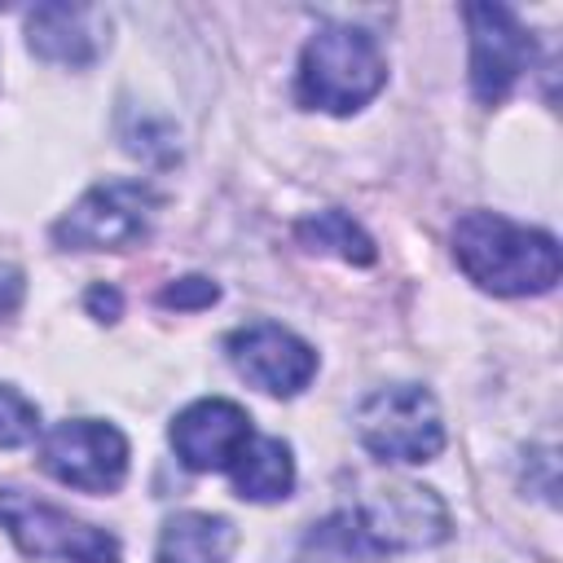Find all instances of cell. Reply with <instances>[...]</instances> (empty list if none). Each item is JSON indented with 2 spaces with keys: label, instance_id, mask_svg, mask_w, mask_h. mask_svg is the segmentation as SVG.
I'll list each match as a JSON object with an SVG mask.
<instances>
[{
  "label": "cell",
  "instance_id": "cell-9",
  "mask_svg": "<svg viewBox=\"0 0 563 563\" xmlns=\"http://www.w3.org/2000/svg\"><path fill=\"white\" fill-rule=\"evenodd\" d=\"M361 537L383 550H422L449 537L444 501L422 484H387L361 501Z\"/></svg>",
  "mask_w": 563,
  "mask_h": 563
},
{
  "label": "cell",
  "instance_id": "cell-18",
  "mask_svg": "<svg viewBox=\"0 0 563 563\" xmlns=\"http://www.w3.org/2000/svg\"><path fill=\"white\" fill-rule=\"evenodd\" d=\"M88 303H92V312H101L106 321L119 312V295H114V290H106V286H97V290L88 295Z\"/></svg>",
  "mask_w": 563,
  "mask_h": 563
},
{
  "label": "cell",
  "instance_id": "cell-5",
  "mask_svg": "<svg viewBox=\"0 0 563 563\" xmlns=\"http://www.w3.org/2000/svg\"><path fill=\"white\" fill-rule=\"evenodd\" d=\"M0 523L31 559L53 563H119V541L106 528H92L62 506L35 501L22 488H0Z\"/></svg>",
  "mask_w": 563,
  "mask_h": 563
},
{
  "label": "cell",
  "instance_id": "cell-17",
  "mask_svg": "<svg viewBox=\"0 0 563 563\" xmlns=\"http://www.w3.org/2000/svg\"><path fill=\"white\" fill-rule=\"evenodd\" d=\"M18 299H22V273H18V268H9V264H0V317H4V312H13V308H18Z\"/></svg>",
  "mask_w": 563,
  "mask_h": 563
},
{
  "label": "cell",
  "instance_id": "cell-7",
  "mask_svg": "<svg viewBox=\"0 0 563 563\" xmlns=\"http://www.w3.org/2000/svg\"><path fill=\"white\" fill-rule=\"evenodd\" d=\"M466 26H471V92L484 106H497L532 66L537 44L506 4H466Z\"/></svg>",
  "mask_w": 563,
  "mask_h": 563
},
{
  "label": "cell",
  "instance_id": "cell-1",
  "mask_svg": "<svg viewBox=\"0 0 563 563\" xmlns=\"http://www.w3.org/2000/svg\"><path fill=\"white\" fill-rule=\"evenodd\" d=\"M453 255L493 295H545L559 282V242L497 211H466L453 224Z\"/></svg>",
  "mask_w": 563,
  "mask_h": 563
},
{
  "label": "cell",
  "instance_id": "cell-4",
  "mask_svg": "<svg viewBox=\"0 0 563 563\" xmlns=\"http://www.w3.org/2000/svg\"><path fill=\"white\" fill-rule=\"evenodd\" d=\"M356 435L383 462H431L444 449V418L431 391L391 383L361 400Z\"/></svg>",
  "mask_w": 563,
  "mask_h": 563
},
{
  "label": "cell",
  "instance_id": "cell-13",
  "mask_svg": "<svg viewBox=\"0 0 563 563\" xmlns=\"http://www.w3.org/2000/svg\"><path fill=\"white\" fill-rule=\"evenodd\" d=\"M233 493L242 501H282L295 488V457L273 435H251V444L229 466Z\"/></svg>",
  "mask_w": 563,
  "mask_h": 563
},
{
  "label": "cell",
  "instance_id": "cell-2",
  "mask_svg": "<svg viewBox=\"0 0 563 563\" xmlns=\"http://www.w3.org/2000/svg\"><path fill=\"white\" fill-rule=\"evenodd\" d=\"M387 84L383 48L361 26H321L299 57L295 92L308 110L352 114Z\"/></svg>",
  "mask_w": 563,
  "mask_h": 563
},
{
  "label": "cell",
  "instance_id": "cell-14",
  "mask_svg": "<svg viewBox=\"0 0 563 563\" xmlns=\"http://www.w3.org/2000/svg\"><path fill=\"white\" fill-rule=\"evenodd\" d=\"M299 242L308 246V251H325V255H339V260H347V264H374V242H369V233L352 220V216H343V211H317V216H303L299 220Z\"/></svg>",
  "mask_w": 563,
  "mask_h": 563
},
{
  "label": "cell",
  "instance_id": "cell-6",
  "mask_svg": "<svg viewBox=\"0 0 563 563\" xmlns=\"http://www.w3.org/2000/svg\"><path fill=\"white\" fill-rule=\"evenodd\" d=\"M40 466L84 493H110L128 475V440L97 418H66L40 444Z\"/></svg>",
  "mask_w": 563,
  "mask_h": 563
},
{
  "label": "cell",
  "instance_id": "cell-16",
  "mask_svg": "<svg viewBox=\"0 0 563 563\" xmlns=\"http://www.w3.org/2000/svg\"><path fill=\"white\" fill-rule=\"evenodd\" d=\"M216 282H207V277H180L176 286H167L158 299L167 303V308H202V303H216Z\"/></svg>",
  "mask_w": 563,
  "mask_h": 563
},
{
  "label": "cell",
  "instance_id": "cell-11",
  "mask_svg": "<svg viewBox=\"0 0 563 563\" xmlns=\"http://www.w3.org/2000/svg\"><path fill=\"white\" fill-rule=\"evenodd\" d=\"M97 22H101V13L84 9V4H40L26 13V44L44 62L88 66L101 48Z\"/></svg>",
  "mask_w": 563,
  "mask_h": 563
},
{
  "label": "cell",
  "instance_id": "cell-15",
  "mask_svg": "<svg viewBox=\"0 0 563 563\" xmlns=\"http://www.w3.org/2000/svg\"><path fill=\"white\" fill-rule=\"evenodd\" d=\"M40 435V409L9 383H0V449H22Z\"/></svg>",
  "mask_w": 563,
  "mask_h": 563
},
{
  "label": "cell",
  "instance_id": "cell-10",
  "mask_svg": "<svg viewBox=\"0 0 563 563\" xmlns=\"http://www.w3.org/2000/svg\"><path fill=\"white\" fill-rule=\"evenodd\" d=\"M251 418L233 400H194L172 422V449L189 471H229L251 444Z\"/></svg>",
  "mask_w": 563,
  "mask_h": 563
},
{
  "label": "cell",
  "instance_id": "cell-8",
  "mask_svg": "<svg viewBox=\"0 0 563 563\" xmlns=\"http://www.w3.org/2000/svg\"><path fill=\"white\" fill-rule=\"evenodd\" d=\"M233 369L268 396H299L317 374V352L273 321H251L224 339Z\"/></svg>",
  "mask_w": 563,
  "mask_h": 563
},
{
  "label": "cell",
  "instance_id": "cell-3",
  "mask_svg": "<svg viewBox=\"0 0 563 563\" xmlns=\"http://www.w3.org/2000/svg\"><path fill=\"white\" fill-rule=\"evenodd\" d=\"M158 207L163 198L145 180H106L53 224V238L66 251H123L150 238Z\"/></svg>",
  "mask_w": 563,
  "mask_h": 563
},
{
  "label": "cell",
  "instance_id": "cell-12",
  "mask_svg": "<svg viewBox=\"0 0 563 563\" xmlns=\"http://www.w3.org/2000/svg\"><path fill=\"white\" fill-rule=\"evenodd\" d=\"M233 545H238V532L229 519L185 510L163 523L158 563H229Z\"/></svg>",
  "mask_w": 563,
  "mask_h": 563
}]
</instances>
